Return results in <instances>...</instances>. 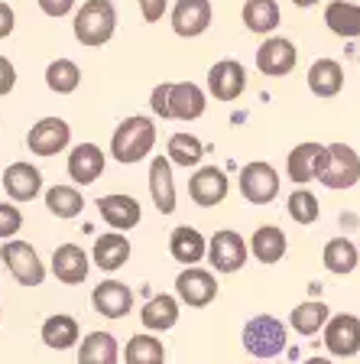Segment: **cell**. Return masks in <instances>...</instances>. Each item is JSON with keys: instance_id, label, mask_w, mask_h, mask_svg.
Wrapping results in <instances>:
<instances>
[{"instance_id": "1", "label": "cell", "mask_w": 360, "mask_h": 364, "mask_svg": "<svg viewBox=\"0 0 360 364\" xmlns=\"http://www.w3.org/2000/svg\"><path fill=\"white\" fill-rule=\"evenodd\" d=\"M153 111L159 117H179V121H195L204 114V91L192 82L159 85L150 98Z\"/></svg>"}, {"instance_id": "2", "label": "cell", "mask_w": 360, "mask_h": 364, "mask_svg": "<svg viewBox=\"0 0 360 364\" xmlns=\"http://www.w3.org/2000/svg\"><path fill=\"white\" fill-rule=\"evenodd\" d=\"M153 144H156V127H153L150 117H127L114 130L111 156L124 166H130V163H140L153 150Z\"/></svg>"}, {"instance_id": "3", "label": "cell", "mask_w": 360, "mask_h": 364, "mask_svg": "<svg viewBox=\"0 0 360 364\" xmlns=\"http://www.w3.org/2000/svg\"><path fill=\"white\" fill-rule=\"evenodd\" d=\"M117 30V10L111 0H84V7L75 14V39L88 49L111 43Z\"/></svg>"}, {"instance_id": "4", "label": "cell", "mask_w": 360, "mask_h": 364, "mask_svg": "<svg viewBox=\"0 0 360 364\" xmlns=\"http://www.w3.org/2000/svg\"><path fill=\"white\" fill-rule=\"evenodd\" d=\"M244 348L253 358H276L285 348V326L276 316H256L244 326Z\"/></svg>"}, {"instance_id": "5", "label": "cell", "mask_w": 360, "mask_h": 364, "mask_svg": "<svg viewBox=\"0 0 360 364\" xmlns=\"http://www.w3.org/2000/svg\"><path fill=\"white\" fill-rule=\"evenodd\" d=\"M0 260L7 264V270L13 273L16 283H23V287H39V283L45 280L43 260L36 257L33 244H26V241H4V247H0Z\"/></svg>"}, {"instance_id": "6", "label": "cell", "mask_w": 360, "mask_h": 364, "mask_svg": "<svg viewBox=\"0 0 360 364\" xmlns=\"http://www.w3.org/2000/svg\"><path fill=\"white\" fill-rule=\"evenodd\" d=\"M240 192L253 205H270L279 196V173L270 163H247L240 169Z\"/></svg>"}, {"instance_id": "7", "label": "cell", "mask_w": 360, "mask_h": 364, "mask_svg": "<svg viewBox=\"0 0 360 364\" xmlns=\"http://www.w3.org/2000/svg\"><path fill=\"white\" fill-rule=\"evenodd\" d=\"M357 179H360V156L347 144H331L322 182L328 189H351Z\"/></svg>"}, {"instance_id": "8", "label": "cell", "mask_w": 360, "mask_h": 364, "mask_svg": "<svg viewBox=\"0 0 360 364\" xmlns=\"http://www.w3.org/2000/svg\"><path fill=\"white\" fill-rule=\"evenodd\" d=\"M324 348L334 358H354L360 351V318L357 316H341L324 322Z\"/></svg>"}, {"instance_id": "9", "label": "cell", "mask_w": 360, "mask_h": 364, "mask_svg": "<svg viewBox=\"0 0 360 364\" xmlns=\"http://www.w3.org/2000/svg\"><path fill=\"white\" fill-rule=\"evenodd\" d=\"M208 260L218 273H234L247 264V244L237 231H218L208 244Z\"/></svg>"}, {"instance_id": "10", "label": "cell", "mask_w": 360, "mask_h": 364, "mask_svg": "<svg viewBox=\"0 0 360 364\" xmlns=\"http://www.w3.org/2000/svg\"><path fill=\"white\" fill-rule=\"evenodd\" d=\"M68 140H72V127L62 117H43L26 134V144H30V150L36 156H55V153H62L68 146Z\"/></svg>"}, {"instance_id": "11", "label": "cell", "mask_w": 360, "mask_h": 364, "mask_svg": "<svg viewBox=\"0 0 360 364\" xmlns=\"http://www.w3.org/2000/svg\"><path fill=\"white\" fill-rule=\"evenodd\" d=\"M324 166H328V146H322V144H299L289 153V159H285V169H289V179L293 182L322 179Z\"/></svg>"}, {"instance_id": "12", "label": "cell", "mask_w": 360, "mask_h": 364, "mask_svg": "<svg viewBox=\"0 0 360 364\" xmlns=\"http://www.w3.org/2000/svg\"><path fill=\"white\" fill-rule=\"evenodd\" d=\"M208 88L218 101H234L240 91L247 88V72H244L240 62L221 59V62H214L208 72Z\"/></svg>"}, {"instance_id": "13", "label": "cell", "mask_w": 360, "mask_h": 364, "mask_svg": "<svg viewBox=\"0 0 360 364\" xmlns=\"http://www.w3.org/2000/svg\"><path fill=\"white\" fill-rule=\"evenodd\" d=\"M175 293L188 306H208L218 296V283L202 267H188V270L179 273V280H175Z\"/></svg>"}, {"instance_id": "14", "label": "cell", "mask_w": 360, "mask_h": 364, "mask_svg": "<svg viewBox=\"0 0 360 364\" xmlns=\"http://www.w3.org/2000/svg\"><path fill=\"white\" fill-rule=\"evenodd\" d=\"M256 68L263 75L283 78L295 68V46L289 39H266V43L256 49Z\"/></svg>"}, {"instance_id": "15", "label": "cell", "mask_w": 360, "mask_h": 364, "mask_svg": "<svg viewBox=\"0 0 360 364\" xmlns=\"http://www.w3.org/2000/svg\"><path fill=\"white\" fill-rule=\"evenodd\" d=\"M188 196L192 202L202 205V208H211V205H221L227 196V176L221 173L218 166H204L192 176L188 182Z\"/></svg>"}, {"instance_id": "16", "label": "cell", "mask_w": 360, "mask_h": 364, "mask_svg": "<svg viewBox=\"0 0 360 364\" xmlns=\"http://www.w3.org/2000/svg\"><path fill=\"white\" fill-rule=\"evenodd\" d=\"M91 306L107 318H124L130 309H133V293H130V287H124V283L107 280V283H98V287H94Z\"/></svg>"}, {"instance_id": "17", "label": "cell", "mask_w": 360, "mask_h": 364, "mask_svg": "<svg viewBox=\"0 0 360 364\" xmlns=\"http://www.w3.org/2000/svg\"><path fill=\"white\" fill-rule=\"evenodd\" d=\"M211 23V0H179L173 10V30L179 36H202Z\"/></svg>"}, {"instance_id": "18", "label": "cell", "mask_w": 360, "mask_h": 364, "mask_svg": "<svg viewBox=\"0 0 360 364\" xmlns=\"http://www.w3.org/2000/svg\"><path fill=\"white\" fill-rule=\"evenodd\" d=\"M53 270L62 283H68V287L84 283V277H88V270H91L88 254H84L78 244H59L53 254Z\"/></svg>"}, {"instance_id": "19", "label": "cell", "mask_w": 360, "mask_h": 364, "mask_svg": "<svg viewBox=\"0 0 360 364\" xmlns=\"http://www.w3.org/2000/svg\"><path fill=\"white\" fill-rule=\"evenodd\" d=\"M104 173V153L94 144H78L75 150L68 153V176L78 182V186H91Z\"/></svg>"}, {"instance_id": "20", "label": "cell", "mask_w": 360, "mask_h": 364, "mask_svg": "<svg viewBox=\"0 0 360 364\" xmlns=\"http://www.w3.org/2000/svg\"><path fill=\"white\" fill-rule=\"evenodd\" d=\"M4 189H7V196L16 198V202H30V198H36L39 189H43V176H39V169L30 166V163H13V166L4 169Z\"/></svg>"}, {"instance_id": "21", "label": "cell", "mask_w": 360, "mask_h": 364, "mask_svg": "<svg viewBox=\"0 0 360 364\" xmlns=\"http://www.w3.org/2000/svg\"><path fill=\"white\" fill-rule=\"evenodd\" d=\"M150 192L153 202L163 215L175 212V186H173V163L165 156H156L150 163Z\"/></svg>"}, {"instance_id": "22", "label": "cell", "mask_w": 360, "mask_h": 364, "mask_svg": "<svg viewBox=\"0 0 360 364\" xmlns=\"http://www.w3.org/2000/svg\"><path fill=\"white\" fill-rule=\"evenodd\" d=\"M98 208H101V218L111 228H117V231H130L140 221V202L130 196H104L98 202Z\"/></svg>"}, {"instance_id": "23", "label": "cell", "mask_w": 360, "mask_h": 364, "mask_svg": "<svg viewBox=\"0 0 360 364\" xmlns=\"http://www.w3.org/2000/svg\"><path fill=\"white\" fill-rule=\"evenodd\" d=\"M91 257H94V264L101 267V270H120V267L130 260V241L124 235H117V231H111V235H101L98 241H94V250H91Z\"/></svg>"}, {"instance_id": "24", "label": "cell", "mask_w": 360, "mask_h": 364, "mask_svg": "<svg viewBox=\"0 0 360 364\" xmlns=\"http://www.w3.org/2000/svg\"><path fill=\"white\" fill-rule=\"evenodd\" d=\"M344 85V68L334 59H318L315 65L308 68V88L318 98H334Z\"/></svg>"}, {"instance_id": "25", "label": "cell", "mask_w": 360, "mask_h": 364, "mask_svg": "<svg viewBox=\"0 0 360 364\" xmlns=\"http://www.w3.org/2000/svg\"><path fill=\"white\" fill-rule=\"evenodd\" d=\"M204 237H202V231H195L192 225H182V228H175L173 231V237H169V250H173V257L179 260V264H185V267H195L198 260L204 257Z\"/></svg>"}, {"instance_id": "26", "label": "cell", "mask_w": 360, "mask_h": 364, "mask_svg": "<svg viewBox=\"0 0 360 364\" xmlns=\"http://www.w3.org/2000/svg\"><path fill=\"white\" fill-rule=\"evenodd\" d=\"M140 318L143 326L150 328V332H165V328H173L179 322V299L175 296H153L150 303L140 309Z\"/></svg>"}, {"instance_id": "27", "label": "cell", "mask_w": 360, "mask_h": 364, "mask_svg": "<svg viewBox=\"0 0 360 364\" xmlns=\"http://www.w3.org/2000/svg\"><path fill=\"white\" fill-rule=\"evenodd\" d=\"M78 335H82L78 322L72 316H65V312L49 316L43 322V341L55 351H65V348H72V345H78Z\"/></svg>"}, {"instance_id": "28", "label": "cell", "mask_w": 360, "mask_h": 364, "mask_svg": "<svg viewBox=\"0 0 360 364\" xmlns=\"http://www.w3.org/2000/svg\"><path fill=\"white\" fill-rule=\"evenodd\" d=\"M324 23H328L331 33L354 39V36H360V7L357 4H347V0H334V4L324 7Z\"/></svg>"}, {"instance_id": "29", "label": "cell", "mask_w": 360, "mask_h": 364, "mask_svg": "<svg viewBox=\"0 0 360 364\" xmlns=\"http://www.w3.org/2000/svg\"><path fill=\"white\" fill-rule=\"evenodd\" d=\"M78 364H117V338L111 332L84 335L78 348Z\"/></svg>"}, {"instance_id": "30", "label": "cell", "mask_w": 360, "mask_h": 364, "mask_svg": "<svg viewBox=\"0 0 360 364\" xmlns=\"http://www.w3.org/2000/svg\"><path fill=\"white\" fill-rule=\"evenodd\" d=\"M244 23L250 33H273L279 26V4L276 0H247Z\"/></svg>"}, {"instance_id": "31", "label": "cell", "mask_w": 360, "mask_h": 364, "mask_svg": "<svg viewBox=\"0 0 360 364\" xmlns=\"http://www.w3.org/2000/svg\"><path fill=\"white\" fill-rule=\"evenodd\" d=\"M250 247H253L256 260H263V264H276V260H283V254H285V235L276 225H263L253 235Z\"/></svg>"}, {"instance_id": "32", "label": "cell", "mask_w": 360, "mask_h": 364, "mask_svg": "<svg viewBox=\"0 0 360 364\" xmlns=\"http://www.w3.org/2000/svg\"><path fill=\"white\" fill-rule=\"evenodd\" d=\"M124 361L127 364H163L165 348L156 335H133L124 348Z\"/></svg>"}, {"instance_id": "33", "label": "cell", "mask_w": 360, "mask_h": 364, "mask_svg": "<svg viewBox=\"0 0 360 364\" xmlns=\"http://www.w3.org/2000/svg\"><path fill=\"white\" fill-rule=\"evenodd\" d=\"M324 267H328L331 273H338V277H344V273H351L354 267H357V247H354L347 237H334V241L324 244Z\"/></svg>"}, {"instance_id": "34", "label": "cell", "mask_w": 360, "mask_h": 364, "mask_svg": "<svg viewBox=\"0 0 360 364\" xmlns=\"http://www.w3.org/2000/svg\"><path fill=\"white\" fill-rule=\"evenodd\" d=\"M82 82V68L72 59H55L53 65L45 68V85L55 91V95H72Z\"/></svg>"}, {"instance_id": "35", "label": "cell", "mask_w": 360, "mask_h": 364, "mask_svg": "<svg viewBox=\"0 0 360 364\" xmlns=\"http://www.w3.org/2000/svg\"><path fill=\"white\" fill-rule=\"evenodd\" d=\"M45 205H49V212H53L55 218H75L84 208L78 189H72V186H53V189L45 192Z\"/></svg>"}, {"instance_id": "36", "label": "cell", "mask_w": 360, "mask_h": 364, "mask_svg": "<svg viewBox=\"0 0 360 364\" xmlns=\"http://www.w3.org/2000/svg\"><path fill=\"white\" fill-rule=\"evenodd\" d=\"M331 318V309L322 299H312V303H302L299 309H293V328L299 335H315L318 328H324V322Z\"/></svg>"}, {"instance_id": "37", "label": "cell", "mask_w": 360, "mask_h": 364, "mask_svg": "<svg viewBox=\"0 0 360 364\" xmlns=\"http://www.w3.org/2000/svg\"><path fill=\"white\" fill-rule=\"evenodd\" d=\"M204 156V146L198 136L192 134H173L169 136V163H179V166H195L198 159Z\"/></svg>"}, {"instance_id": "38", "label": "cell", "mask_w": 360, "mask_h": 364, "mask_svg": "<svg viewBox=\"0 0 360 364\" xmlns=\"http://www.w3.org/2000/svg\"><path fill=\"white\" fill-rule=\"evenodd\" d=\"M289 215H293V221H299V225L318 221V198L305 189L293 192V196H289Z\"/></svg>"}, {"instance_id": "39", "label": "cell", "mask_w": 360, "mask_h": 364, "mask_svg": "<svg viewBox=\"0 0 360 364\" xmlns=\"http://www.w3.org/2000/svg\"><path fill=\"white\" fill-rule=\"evenodd\" d=\"M23 228V215L16 205H7L0 202V241H7V237H13L16 231Z\"/></svg>"}, {"instance_id": "40", "label": "cell", "mask_w": 360, "mask_h": 364, "mask_svg": "<svg viewBox=\"0 0 360 364\" xmlns=\"http://www.w3.org/2000/svg\"><path fill=\"white\" fill-rule=\"evenodd\" d=\"M13 85H16V68H13V62L0 55V98H4V95H10V91H13Z\"/></svg>"}, {"instance_id": "41", "label": "cell", "mask_w": 360, "mask_h": 364, "mask_svg": "<svg viewBox=\"0 0 360 364\" xmlns=\"http://www.w3.org/2000/svg\"><path fill=\"white\" fill-rule=\"evenodd\" d=\"M72 7H75V0H39V10L45 16H65Z\"/></svg>"}, {"instance_id": "42", "label": "cell", "mask_w": 360, "mask_h": 364, "mask_svg": "<svg viewBox=\"0 0 360 364\" xmlns=\"http://www.w3.org/2000/svg\"><path fill=\"white\" fill-rule=\"evenodd\" d=\"M140 10H143V20L146 23H156V20H163V14H165V0H140Z\"/></svg>"}, {"instance_id": "43", "label": "cell", "mask_w": 360, "mask_h": 364, "mask_svg": "<svg viewBox=\"0 0 360 364\" xmlns=\"http://www.w3.org/2000/svg\"><path fill=\"white\" fill-rule=\"evenodd\" d=\"M13 33V10L7 4H0V39Z\"/></svg>"}, {"instance_id": "44", "label": "cell", "mask_w": 360, "mask_h": 364, "mask_svg": "<svg viewBox=\"0 0 360 364\" xmlns=\"http://www.w3.org/2000/svg\"><path fill=\"white\" fill-rule=\"evenodd\" d=\"M305 364H334V361H328V358H308Z\"/></svg>"}, {"instance_id": "45", "label": "cell", "mask_w": 360, "mask_h": 364, "mask_svg": "<svg viewBox=\"0 0 360 364\" xmlns=\"http://www.w3.org/2000/svg\"><path fill=\"white\" fill-rule=\"evenodd\" d=\"M295 7H312V4H318V0H293Z\"/></svg>"}]
</instances>
